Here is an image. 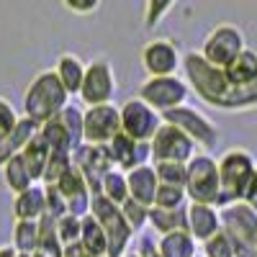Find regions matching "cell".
<instances>
[{"label":"cell","mask_w":257,"mask_h":257,"mask_svg":"<svg viewBox=\"0 0 257 257\" xmlns=\"http://www.w3.org/2000/svg\"><path fill=\"white\" fill-rule=\"evenodd\" d=\"M180 70L190 90L211 108L234 111V113L257 108V80L252 85H234L229 82L224 67L211 64L201 52H185Z\"/></svg>","instance_id":"6da1fadb"},{"label":"cell","mask_w":257,"mask_h":257,"mask_svg":"<svg viewBox=\"0 0 257 257\" xmlns=\"http://www.w3.org/2000/svg\"><path fill=\"white\" fill-rule=\"evenodd\" d=\"M257 173V162L252 152L242 147H231L219 157V198L216 208H224L234 201H244L247 190L252 185V178Z\"/></svg>","instance_id":"7a4b0ae2"},{"label":"cell","mask_w":257,"mask_h":257,"mask_svg":"<svg viewBox=\"0 0 257 257\" xmlns=\"http://www.w3.org/2000/svg\"><path fill=\"white\" fill-rule=\"evenodd\" d=\"M70 93L64 90L62 80L57 77L54 70H44L39 72L24 93V116L34 118L39 126L49 121L52 116H57L64 105L70 103Z\"/></svg>","instance_id":"3957f363"},{"label":"cell","mask_w":257,"mask_h":257,"mask_svg":"<svg viewBox=\"0 0 257 257\" xmlns=\"http://www.w3.org/2000/svg\"><path fill=\"white\" fill-rule=\"evenodd\" d=\"M90 213L98 219V224L105 231V237H108V257H123L137 231L126 221L121 206L108 201L103 193H98L90 201Z\"/></svg>","instance_id":"277c9868"},{"label":"cell","mask_w":257,"mask_h":257,"mask_svg":"<svg viewBox=\"0 0 257 257\" xmlns=\"http://www.w3.org/2000/svg\"><path fill=\"white\" fill-rule=\"evenodd\" d=\"M219 160L208 152H196L188 160L185 193L193 203H213L219 198Z\"/></svg>","instance_id":"5b68a950"},{"label":"cell","mask_w":257,"mask_h":257,"mask_svg":"<svg viewBox=\"0 0 257 257\" xmlns=\"http://www.w3.org/2000/svg\"><path fill=\"white\" fill-rule=\"evenodd\" d=\"M160 116H162V121L175 123L178 128H183V132L198 144L201 152H208V155L216 152L219 137H221L219 134V126L213 123L208 116H203L198 108H193V105L183 103V105H178V108H170V111H165Z\"/></svg>","instance_id":"8992f818"},{"label":"cell","mask_w":257,"mask_h":257,"mask_svg":"<svg viewBox=\"0 0 257 257\" xmlns=\"http://www.w3.org/2000/svg\"><path fill=\"white\" fill-rule=\"evenodd\" d=\"M142 100H147L155 111L165 113L170 108H178L183 105L190 95V85L185 82V77L178 75H157V77H147L139 85V93Z\"/></svg>","instance_id":"52a82bcc"},{"label":"cell","mask_w":257,"mask_h":257,"mask_svg":"<svg viewBox=\"0 0 257 257\" xmlns=\"http://www.w3.org/2000/svg\"><path fill=\"white\" fill-rule=\"evenodd\" d=\"M118 90L116 70L108 57H95L88 62V70L82 77V88L77 98L85 105H98V103H113V95Z\"/></svg>","instance_id":"ba28073f"},{"label":"cell","mask_w":257,"mask_h":257,"mask_svg":"<svg viewBox=\"0 0 257 257\" xmlns=\"http://www.w3.org/2000/svg\"><path fill=\"white\" fill-rule=\"evenodd\" d=\"M118 113H121V132L126 137H132L137 142H152L155 132L162 123L160 111H155L147 100L137 98H128L118 105Z\"/></svg>","instance_id":"9c48e42d"},{"label":"cell","mask_w":257,"mask_h":257,"mask_svg":"<svg viewBox=\"0 0 257 257\" xmlns=\"http://www.w3.org/2000/svg\"><path fill=\"white\" fill-rule=\"evenodd\" d=\"M242 49H247L242 29L234 24H219L206 36L201 54L216 67H226L229 62L237 59V54H242Z\"/></svg>","instance_id":"30bf717a"},{"label":"cell","mask_w":257,"mask_h":257,"mask_svg":"<svg viewBox=\"0 0 257 257\" xmlns=\"http://www.w3.org/2000/svg\"><path fill=\"white\" fill-rule=\"evenodd\" d=\"M149 144H152V162H165V160L188 162L198 152V144L193 142L183 128H178L175 123H167V121L160 123V128L155 132Z\"/></svg>","instance_id":"8fae6325"},{"label":"cell","mask_w":257,"mask_h":257,"mask_svg":"<svg viewBox=\"0 0 257 257\" xmlns=\"http://www.w3.org/2000/svg\"><path fill=\"white\" fill-rule=\"evenodd\" d=\"M121 132V113L113 103L88 105L82 113V139L88 144H108Z\"/></svg>","instance_id":"7c38bea8"},{"label":"cell","mask_w":257,"mask_h":257,"mask_svg":"<svg viewBox=\"0 0 257 257\" xmlns=\"http://www.w3.org/2000/svg\"><path fill=\"white\" fill-rule=\"evenodd\" d=\"M142 67L149 77L157 75H175L183 67V54L180 47L173 39H152L142 47Z\"/></svg>","instance_id":"4fadbf2b"},{"label":"cell","mask_w":257,"mask_h":257,"mask_svg":"<svg viewBox=\"0 0 257 257\" xmlns=\"http://www.w3.org/2000/svg\"><path fill=\"white\" fill-rule=\"evenodd\" d=\"M72 162L80 167V173L85 175V180H88L93 196H98L100 193V180L103 175L108 173L113 165L111 160V152H108V144H88L82 142L77 149H72Z\"/></svg>","instance_id":"5bb4252c"},{"label":"cell","mask_w":257,"mask_h":257,"mask_svg":"<svg viewBox=\"0 0 257 257\" xmlns=\"http://www.w3.org/2000/svg\"><path fill=\"white\" fill-rule=\"evenodd\" d=\"M219 211H221V229L229 234L231 242L257 247V211L247 201H234Z\"/></svg>","instance_id":"9a60e30c"},{"label":"cell","mask_w":257,"mask_h":257,"mask_svg":"<svg viewBox=\"0 0 257 257\" xmlns=\"http://www.w3.org/2000/svg\"><path fill=\"white\" fill-rule=\"evenodd\" d=\"M57 190L62 193L64 198H67V208L70 213L75 216H85V213H90V201H93V190L85 180V175L80 173V167L72 162V167L64 173L57 183Z\"/></svg>","instance_id":"2e32d148"},{"label":"cell","mask_w":257,"mask_h":257,"mask_svg":"<svg viewBox=\"0 0 257 257\" xmlns=\"http://www.w3.org/2000/svg\"><path fill=\"white\" fill-rule=\"evenodd\" d=\"M108 152H111V160L118 170L128 173L139 165H147L152 162V144L149 142H137L132 137H126L123 132H118L111 142H108Z\"/></svg>","instance_id":"e0dca14e"},{"label":"cell","mask_w":257,"mask_h":257,"mask_svg":"<svg viewBox=\"0 0 257 257\" xmlns=\"http://www.w3.org/2000/svg\"><path fill=\"white\" fill-rule=\"evenodd\" d=\"M185 213H188V231L196 237L198 244L211 239L216 231H221V211L213 203H193V201H188Z\"/></svg>","instance_id":"ac0fdd59"},{"label":"cell","mask_w":257,"mask_h":257,"mask_svg":"<svg viewBox=\"0 0 257 257\" xmlns=\"http://www.w3.org/2000/svg\"><path fill=\"white\" fill-rule=\"evenodd\" d=\"M126 180H128V196H132L134 201H139L147 208L155 206V196H157L160 180H157V173H155V165L152 162L128 170Z\"/></svg>","instance_id":"d6986e66"},{"label":"cell","mask_w":257,"mask_h":257,"mask_svg":"<svg viewBox=\"0 0 257 257\" xmlns=\"http://www.w3.org/2000/svg\"><path fill=\"white\" fill-rule=\"evenodd\" d=\"M13 216L16 219H29V221H41L47 216V196L44 185H31L24 193L13 196Z\"/></svg>","instance_id":"ffe728a7"},{"label":"cell","mask_w":257,"mask_h":257,"mask_svg":"<svg viewBox=\"0 0 257 257\" xmlns=\"http://www.w3.org/2000/svg\"><path fill=\"white\" fill-rule=\"evenodd\" d=\"M85 70H88V64H85L77 54H72V52H64V54L57 59V64H54V72H57V77L62 80L64 90H67L70 95H77V93H80Z\"/></svg>","instance_id":"44dd1931"},{"label":"cell","mask_w":257,"mask_h":257,"mask_svg":"<svg viewBox=\"0 0 257 257\" xmlns=\"http://www.w3.org/2000/svg\"><path fill=\"white\" fill-rule=\"evenodd\" d=\"M36 132H39V123H36L34 118H29V116H21L18 123H16V128H13V132H11L3 142H0V167H3L13 155H18Z\"/></svg>","instance_id":"7402d4cb"},{"label":"cell","mask_w":257,"mask_h":257,"mask_svg":"<svg viewBox=\"0 0 257 257\" xmlns=\"http://www.w3.org/2000/svg\"><path fill=\"white\" fill-rule=\"evenodd\" d=\"M157 247H160L162 257H196L198 254V242L188 229L162 234L157 239Z\"/></svg>","instance_id":"603a6c76"},{"label":"cell","mask_w":257,"mask_h":257,"mask_svg":"<svg viewBox=\"0 0 257 257\" xmlns=\"http://www.w3.org/2000/svg\"><path fill=\"white\" fill-rule=\"evenodd\" d=\"M21 155H24V160H26V165H29V170H31V175H34L36 183H39L41 178H44L47 162H49V157H52V147H49V142L44 139V134L36 132V134L26 142V147L21 149Z\"/></svg>","instance_id":"cb8c5ba5"},{"label":"cell","mask_w":257,"mask_h":257,"mask_svg":"<svg viewBox=\"0 0 257 257\" xmlns=\"http://www.w3.org/2000/svg\"><path fill=\"white\" fill-rule=\"evenodd\" d=\"M3 183L8 185V190L13 193H24V190H29L31 185H36V178L31 175V170H29V165H26V160H24V155H13L3 167Z\"/></svg>","instance_id":"d4e9b609"},{"label":"cell","mask_w":257,"mask_h":257,"mask_svg":"<svg viewBox=\"0 0 257 257\" xmlns=\"http://www.w3.org/2000/svg\"><path fill=\"white\" fill-rule=\"evenodd\" d=\"M185 206L183 208H160V206H152V208H149L147 226H152L160 237H162V234H170V231H178V229H188Z\"/></svg>","instance_id":"484cf974"},{"label":"cell","mask_w":257,"mask_h":257,"mask_svg":"<svg viewBox=\"0 0 257 257\" xmlns=\"http://www.w3.org/2000/svg\"><path fill=\"white\" fill-rule=\"evenodd\" d=\"M224 72L234 85H252L257 80V52L249 47L242 49V54H237V59L224 67Z\"/></svg>","instance_id":"4316f807"},{"label":"cell","mask_w":257,"mask_h":257,"mask_svg":"<svg viewBox=\"0 0 257 257\" xmlns=\"http://www.w3.org/2000/svg\"><path fill=\"white\" fill-rule=\"evenodd\" d=\"M80 242L88 247L95 257H108V237H105L103 226L98 224V219L93 216V213H85V216H82Z\"/></svg>","instance_id":"83f0119b"},{"label":"cell","mask_w":257,"mask_h":257,"mask_svg":"<svg viewBox=\"0 0 257 257\" xmlns=\"http://www.w3.org/2000/svg\"><path fill=\"white\" fill-rule=\"evenodd\" d=\"M39 132L44 134V139L49 142L52 152H72V139H70V132L67 126H64L62 116H52L49 121H44L39 126Z\"/></svg>","instance_id":"f1b7e54d"},{"label":"cell","mask_w":257,"mask_h":257,"mask_svg":"<svg viewBox=\"0 0 257 257\" xmlns=\"http://www.w3.org/2000/svg\"><path fill=\"white\" fill-rule=\"evenodd\" d=\"M39 231H41V224H39V221L16 219L11 244L16 247V252H26V254H31V252L36 249V244H39Z\"/></svg>","instance_id":"f546056e"},{"label":"cell","mask_w":257,"mask_h":257,"mask_svg":"<svg viewBox=\"0 0 257 257\" xmlns=\"http://www.w3.org/2000/svg\"><path fill=\"white\" fill-rule=\"evenodd\" d=\"M100 193H103L108 201H113V203L121 206V203L128 198V180H126L123 170L111 167L108 173L103 175V180H100Z\"/></svg>","instance_id":"4dcf8cb0"},{"label":"cell","mask_w":257,"mask_h":257,"mask_svg":"<svg viewBox=\"0 0 257 257\" xmlns=\"http://www.w3.org/2000/svg\"><path fill=\"white\" fill-rule=\"evenodd\" d=\"M185 203H188L185 185H170V183H160L157 185L155 206H160V208H183Z\"/></svg>","instance_id":"1f68e13d"},{"label":"cell","mask_w":257,"mask_h":257,"mask_svg":"<svg viewBox=\"0 0 257 257\" xmlns=\"http://www.w3.org/2000/svg\"><path fill=\"white\" fill-rule=\"evenodd\" d=\"M155 165V173L160 183H170V185H185L188 178V162H173V160H165V162H152Z\"/></svg>","instance_id":"d6a6232c"},{"label":"cell","mask_w":257,"mask_h":257,"mask_svg":"<svg viewBox=\"0 0 257 257\" xmlns=\"http://www.w3.org/2000/svg\"><path fill=\"white\" fill-rule=\"evenodd\" d=\"M82 108H77V105H72V103H67L64 108L59 111V116H62V121H64V126H67V132H70V139H72V149H77L85 139H82Z\"/></svg>","instance_id":"836d02e7"},{"label":"cell","mask_w":257,"mask_h":257,"mask_svg":"<svg viewBox=\"0 0 257 257\" xmlns=\"http://www.w3.org/2000/svg\"><path fill=\"white\" fill-rule=\"evenodd\" d=\"M201 252H203V257H234V244L229 239V234L221 229L211 239L201 242Z\"/></svg>","instance_id":"e575fe53"},{"label":"cell","mask_w":257,"mask_h":257,"mask_svg":"<svg viewBox=\"0 0 257 257\" xmlns=\"http://www.w3.org/2000/svg\"><path fill=\"white\" fill-rule=\"evenodd\" d=\"M70 167H72V152H52V157H49V162H47V170H44V178H41V183H44V185L57 183Z\"/></svg>","instance_id":"d590c367"},{"label":"cell","mask_w":257,"mask_h":257,"mask_svg":"<svg viewBox=\"0 0 257 257\" xmlns=\"http://www.w3.org/2000/svg\"><path fill=\"white\" fill-rule=\"evenodd\" d=\"M173 6H175V0H147L144 3V29L160 26Z\"/></svg>","instance_id":"8d00e7d4"},{"label":"cell","mask_w":257,"mask_h":257,"mask_svg":"<svg viewBox=\"0 0 257 257\" xmlns=\"http://www.w3.org/2000/svg\"><path fill=\"white\" fill-rule=\"evenodd\" d=\"M80 229H82V216L75 213H64L62 219H57V237L62 244H70L80 239Z\"/></svg>","instance_id":"74e56055"},{"label":"cell","mask_w":257,"mask_h":257,"mask_svg":"<svg viewBox=\"0 0 257 257\" xmlns=\"http://www.w3.org/2000/svg\"><path fill=\"white\" fill-rule=\"evenodd\" d=\"M121 211H123L126 221L134 226V231H137V234H139V231L147 226V219H149V208H147V206H142L139 201H134L132 196H128V198L121 203Z\"/></svg>","instance_id":"f35d334b"},{"label":"cell","mask_w":257,"mask_h":257,"mask_svg":"<svg viewBox=\"0 0 257 257\" xmlns=\"http://www.w3.org/2000/svg\"><path fill=\"white\" fill-rule=\"evenodd\" d=\"M44 196H47V216H52V219H62L64 213H70V208H67V198H64L62 193L57 190L54 183L44 185Z\"/></svg>","instance_id":"ab89813d"},{"label":"cell","mask_w":257,"mask_h":257,"mask_svg":"<svg viewBox=\"0 0 257 257\" xmlns=\"http://www.w3.org/2000/svg\"><path fill=\"white\" fill-rule=\"evenodd\" d=\"M18 111H16V105L11 103V100H6V98H0V142H3L13 128H16V123H18Z\"/></svg>","instance_id":"60d3db41"},{"label":"cell","mask_w":257,"mask_h":257,"mask_svg":"<svg viewBox=\"0 0 257 257\" xmlns=\"http://www.w3.org/2000/svg\"><path fill=\"white\" fill-rule=\"evenodd\" d=\"M59 3L75 16H90V13H95L100 8L103 0H59Z\"/></svg>","instance_id":"b9f144b4"},{"label":"cell","mask_w":257,"mask_h":257,"mask_svg":"<svg viewBox=\"0 0 257 257\" xmlns=\"http://www.w3.org/2000/svg\"><path fill=\"white\" fill-rule=\"evenodd\" d=\"M137 252H139V257H162V252L157 247V239L149 237V234H142V237H139Z\"/></svg>","instance_id":"7bdbcfd3"},{"label":"cell","mask_w":257,"mask_h":257,"mask_svg":"<svg viewBox=\"0 0 257 257\" xmlns=\"http://www.w3.org/2000/svg\"><path fill=\"white\" fill-rule=\"evenodd\" d=\"M62 257H95L88 247H85L80 239L77 242H70V244H64V249H62Z\"/></svg>","instance_id":"ee69618b"},{"label":"cell","mask_w":257,"mask_h":257,"mask_svg":"<svg viewBox=\"0 0 257 257\" xmlns=\"http://www.w3.org/2000/svg\"><path fill=\"white\" fill-rule=\"evenodd\" d=\"M244 201L257 211V173H254V178H252V185H249V190H247V196H244Z\"/></svg>","instance_id":"f6af8a7d"},{"label":"cell","mask_w":257,"mask_h":257,"mask_svg":"<svg viewBox=\"0 0 257 257\" xmlns=\"http://www.w3.org/2000/svg\"><path fill=\"white\" fill-rule=\"evenodd\" d=\"M0 257H18V252H16L13 244H3L0 247Z\"/></svg>","instance_id":"bcb514c9"},{"label":"cell","mask_w":257,"mask_h":257,"mask_svg":"<svg viewBox=\"0 0 257 257\" xmlns=\"http://www.w3.org/2000/svg\"><path fill=\"white\" fill-rule=\"evenodd\" d=\"M123 257H139V252H126Z\"/></svg>","instance_id":"7dc6e473"},{"label":"cell","mask_w":257,"mask_h":257,"mask_svg":"<svg viewBox=\"0 0 257 257\" xmlns=\"http://www.w3.org/2000/svg\"><path fill=\"white\" fill-rule=\"evenodd\" d=\"M196 257H203V254H196Z\"/></svg>","instance_id":"c3c4849f"}]
</instances>
